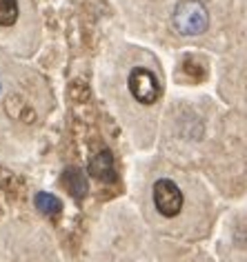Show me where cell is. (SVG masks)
<instances>
[{
  "label": "cell",
  "instance_id": "obj_1",
  "mask_svg": "<svg viewBox=\"0 0 247 262\" xmlns=\"http://www.w3.org/2000/svg\"><path fill=\"white\" fill-rule=\"evenodd\" d=\"M172 25L180 36H200L210 27V14H207L203 3L185 0V3H178L174 9Z\"/></svg>",
  "mask_w": 247,
  "mask_h": 262
},
{
  "label": "cell",
  "instance_id": "obj_2",
  "mask_svg": "<svg viewBox=\"0 0 247 262\" xmlns=\"http://www.w3.org/2000/svg\"><path fill=\"white\" fill-rule=\"evenodd\" d=\"M152 195H154V205H156V211L165 218H176V215L183 211V191L178 189L176 182L167 180V178H160L154 182V189H152Z\"/></svg>",
  "mask_w": 247,
  "mask_h": 262
},
{
  "label": "cell",
  "instance_id": "obj_3",
  "mask_svg": "<svg viewBox=\"0 0 247 262\" xmlns=\"http://www.w3.org/2000/svg\"><path fill=\"white\" fill-rule=\"evenodd\" d=\"M127 87L140 104H154L160 98V84L156 76L145 67H134L129 71Z\"/></svg>",
  "mask_w": 247,
  "mask_h": 262
},
{
  "label": "cell",
  "instance_id": "obj_4",
  "mask_svg": "<svg viewBox=\"0 0 247 262\" xmlns=\"http://www.w3.org/2000/svg\"><path fill=\"white\" fill-rule=\"evenodd\" d=\"M87 171L92 178L100 180V182H116V167H114V156L109 149H100L98 154L89 160L87 165Z\"/></svg>",
  "mask_w": 247,
  "mask_h": 262
},
{
  "label": "cell",
  "instance_id": "obj_5",
  "mask_svg": "<svg viewBox=\"0 0 247 262\" xmlns=\"http://www.w3.org/2000/svg\"><path fill=\"white\" fill-rule=\"evenodd\" d=\"M63 185H65V189L69 191L71 198H76V200H83V198L87 195V180H85V173H83V169H78V167L65 169V173H63Z\"/></svg>",
  "mask_w": 247,
  "mask_h": 262
},
{
  "label": "cell",
  "instance_id": "obj_6",
  "mask_svg": "<svg viewBox=\"0 0 247 262\" xmlns=\"http://www.w3.org/2000/svg\"><path fill=\"white\" fill-rule=\"evenodd\" d=\"M34 202H36L38 211H40L43 215H47V218H56V215H60V211H63V202L58 200L54 193L38 191Z\"/></svg>",
  "mask_w": 247,
  "mask_h": 262
},
{
  "label": "cell",
  "instance_id": "obj_7",
  "mask_svg": "<svg viewBox=\"0 0 247 262\" xmlns=\"http://www.w3.org/2000/svg\"><path fill=\"white\" fill-rule=\"evenodd\" d=\"M18 20V0H0V27H11Z\"/></svg>",
  "mask_w": 247,
  "mask_h": 262
},
{
  "label": "cell",
  "instance_id": "obj_8",
  "mask_svg": "<svg viewBox=\"0 0 247 262\" xmlns=\"http://www.w3.org/2000/svg\"><path fill=\"white\" fill-rule=\"evenodd\" d=\"M0 91H3V82H0Z\"/></svg>",
  "mask_w": 247,
  "mask_h": 262
}]
</instances>
